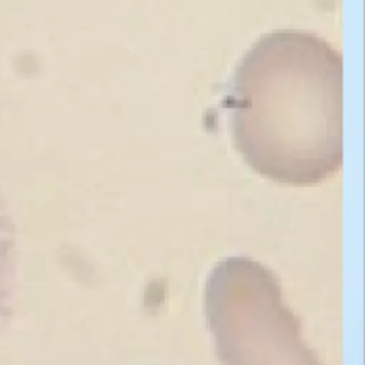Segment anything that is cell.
Instances as JSON below:
<instances>
[{
  "instance_id": "3",
  "label": "cell",
  "mask_w": 365,
  "mask_h": 365,
  "mask_svg": "<svg viewBox=\"0 0 365 365\" xmlns=\"http://www.w3.org/2000/svg\"><path fill=\"white\" fill-rule=\"evenodd\" d=\"M17 272L16 228L6 197L0 190V331L10 318Z\"/></svg>"
},
{
  "instance_id": "2",
  "label": "cell",
  "mask_w": 365,
  "mask_h": 365,
  "mask_svg": "<svg viewBox=\"0 0 365 365\" xmlns=\"http://www.w3.org/2000/svg\"><path fill=\"white\" fill-rule=\"evenodd\" d=\"M204 308L222 365H322L278 278L252 258L228 257L210 271Z\"/></svg>"
},
{
  "instance_id": "1",
  "label": "cell",
  "mask_w": 365,
  "mask_h": 365,
  "mask_svg": "<svg viewBox=\"0 0 365 365\" xmlns=\"http://www.w3.org/2000/svg\"><path fill=\"white\" fill-rule=\"evenodd\" d=\"M234 148L257 174L319 184L342 165V58L324 38L277 30L244 54L224 101Z\"/></svg>"
}]
</instances>
